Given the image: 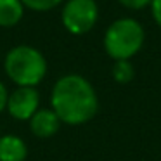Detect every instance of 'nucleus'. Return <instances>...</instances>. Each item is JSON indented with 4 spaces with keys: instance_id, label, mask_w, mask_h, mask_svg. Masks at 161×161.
<instances>
[{
    "instance_id": "obj_5",
    "label": "nucleus",
    "mask_w": 161,
    "mask_h": 161,
    "mask_svg": "<svg viewBox=\"0 0 161 161\" xmlns=\"http://www.w3.org/2000/svg\"><path fill=\"white\" fill-rule=\"evenodd\" d=\"M40 109V92L36 87H18L9 92L5 111L18 121H30Z\"/></svg>"
},
{
    "instance_id": "obj_8",
    "label": "nucleus",
    "mask_w": 161,
    "mask_h": 161,
    "mask_svg": "<svg viewBox=\"0 0 161 161\" xmlns=\"http://www.w3.org/2000/svg\"><path fill=\"white\" fill-rule=\"evenodd\" d=\"M21 0H0V28H14L25 18Z\"/></svg>"
},
{
    "instance_id": "obj_3",
    "label": "nucleus",
    "mask_w": 161,
    "mask_h": 161,
    "mask_svg": "<svg viewBox=\"0 0 161 161\" xmlns=\"http://www.w3.org/2000/svg\"><path fill=\"white\" fill-rule=\"evenodd\" d=\"M146 40L144 26L133 18H119L104 33V50L113 61H130L140 52Z\"/></svg>"
},
{
    "instance_id": "obj_9",
    "label": "nucleus",
    "mask_w": 161,
    "mask_h": 161,
    "mask_svg": "<svg viewBox=\"0 0 161 161\" xmlns=\"http://www.w3.org/2000/svg\"><path fill=\"white\" fill-rule=\"evenodd\" d=\"M111 75H113V80L116 83H130L135 76V69H133L132 63L130 61H114L113 64V69H111Z\"/></svg>"
},
{
    "instance_id": "obj_6",
    "label": "nucleus",
    "mask_w": 161,
    "mask_h": 161,
    "mask_svg": "<svg viewBox=\"0 0 161 161\" xmlns=\"http://www.w3.org/2000/svg\"><path fill=\"white\" fill-rule=\"evenodd\" d=\"M61 119L50 108H40L35 114L30 118V128H31L33 135L38 139H50L54 137L61 128Z\"/></svg>"
},
{
    "instance_id": "obj_11",
    "label": "nucleus",
    "mask_w": 161,
    "mask_h": 161,
    "mask_svg": "<svg viewBox=\"0 0 161 161\" xmlns=\"http://www.w3.org/2000/svg\"><path fill=\"white\" fill-rule=\"evenodd\" d=\"M118 2L130 11H142L147 5H151V0H118Z\"/></svg>"
},
{
    "instance_id": "obj_1",
    "label": "nucleus",
    "mask_w": 161,
    "mask_h": 161,
    "mask_svg": "<svg viewBox=\"0 0 161 161\" xmlns=\"http://www.w3.org/2000/svg\"><path fill=\"white\" fill-rule=\"evenodd\" d=\"M50 109L64 125H85L94 119L99 111L97 92L94 85L81 75H64L52 87Z\"/></svg>"
},
{
    "instance_id": "obj_13",
    "label": "nucleus",
    "mask_w": 161,
    "mask_h": 161,
    "mask_svg": "<svg viewBox=\"0 0 161 161\" xmlns=\"http://www.w3.org/2000/svg\"><path fill=\"white\" fill-rule=\"evenodd\" d=\"M7 99H9V90L2 81H0V113H4L7 108Z\"/></svg>"
},
{
    "instance_id": "obj_4",
    "label": "nucleus",
    "mask_w": 161,
    "mask_h": 161,
    "mask_svg": "<svg viewBox=\"0 0 161 161\" xmlns=\"http://www.w3.org/2000/svg\"><path fill=\"white\" fill-rule=\"evenodd\" d=\"M99 19V5L95 0H66L61 9V23L71 35H85Z\"/></svg>"
},
{
    "instance_id": "obj_10",
    "label": "nucleus",
    "mask_w": 161,
    "mask_h": 161,
    "mask_svg": "<svg viewBox=\"0 0 161 161\" xmlns=\"http://www.w3.org/2000/svg\"><path fill=\"white\" fill-rule=\"evenodd\" d=\"M23 5L33 12H49L61 5L64 0H21Z\"/></svg>"
},
{
    "instance_id": "obj_7",
    "label": "nucleus",
    "mask_w": 161,
    "mask_h": 161,
    "mask_svg": "<svg viewBox=\"0 0 161 161\" xmlns=\"http://www.w3.org/2000/svg\"><path fill=\"white\" fill-rule=\"evenodd\" d=\"M28 146L14 133L0 135V161H26Z\"/></svg>"
},
{
    "instance_id": "obj_12",
    "label": "nucleus",
    "mask_w": 161,
    "mask_h": 161,
    "mask_svg": "<svg viewBox=\"0 0 161 161\" xmlns=\"http://www.w3.org/2000/svg\"><path fill=\"white\" fill-rule=\"evenodd\" d=\"M151 16H153L154 23L161 28V0H151Z\"/></svg>"
},
{
    "instance_id": "obj_2",
    "label": "nucleus",
    "mask_w": 161,
    "mask_h": 161,
    "mask_svg": "<svg viewBox=\"0 0 161 161\" xmlns=\"http://www.w3.org/2000/svg\"><path fill=\"white\" fill-rule=\"evenodd\" d=\"M4 69L18 87H36L47 75V59L31 45H16L5 54Z\"/></svg>"
}]
</instances>
